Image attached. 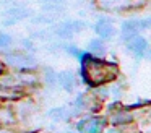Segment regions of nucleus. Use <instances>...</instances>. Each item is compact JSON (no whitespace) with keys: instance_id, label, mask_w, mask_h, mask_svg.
Returning <instances> with one entry per match:
<instances>
[{"instance_id":"nucleus-1","label":"nucleus","mask_w":151,"mask_h":133,"mask_svg":"<svg viewBox=\"0 0 151 133\" xmlns=\"http://www.w3.org/2000/svg\"><path fill=\"white\" fill-rule=\"evenodd\" d=\"M119 65L114 62L102 60L91 54L81 55V76L91 88H99L107 83H112L119 78Z\"/></svg>"},{"instance_id":"nucleus-2","label":"nucleus","mask_w":151,"mask_h":133,"mask_svg":"<svg viewBox=\"0 0 151 133\" xmlns=\"http://www.w3.org/2000/svg\"><path fill=\"white\" fill-rule=\"evenodd\" d=\"M125 45H127V52L133 57L140 58V57H145L150 49V42H148L146 37H143L141 34H137V36H132V37L125 39Z\"/></svg>"},{"instance_id":"nucleus-3","label":"nucleus","mask_w":151,"mask_h":133,"mask_svg":"<svg viewBox=\"0 0 151 133\" xmlns=\"http://www.w3.org/2000/svg\"><path fill=\"white\" fill-rule=\"evenodd\" d=\"M104 127H106V119L99 115L86 117V119L80 120L76 123V130L80 133H102Z\"/></svg>"},{"instance_id":"nucleus-4","label":"nucleus","mask_w":151,"mask_h":133,"mask_svg":"<svg viewBox=\"0 0 151 133\" xmlns=\"http://www.w3.org/2000/svg\"><path fill=\"white\" fill-rule=\"evenodd\" d=\"M94 31H96V34H98V37L104 39V41H109V39H112L117 34V29H115L114 23H112V19L107 18V16H101V18L96 21Z\"/></svg>"},{"instance_id":"nucleus-5","label":"nucleus","mask_w":151,"mask_h":133,"mask_svg":"<svg viewBox=\"0 0 151 133\" xmlns=\"http://www.w3.org/2000/svg\"><path fill=\"white\" fill-rule=\"evenodd\" d=\"M98 8L102 12H125V10L132 8V0H96Z\"/></svg>"},{"instance_id":"nucleus-6","label":"nucleus","mask_w":151,"mask_h":133,"mask_svg":"<svg viewBox=\"0 0 151 133\" xmlns=\"http://www.w3.org/2000/svg\"><path fill=\"white\" fill-rule=\"evenodd\" d=\"M143 31H145L143 18H130V19H125V21L122 23V36H124V39L137 36Z\"/></svg>"},{"instance_id":"nucleus-7","label":"nucleus","mask_w":151,"mask_h":133,"mask_svg":"<svg viewBox=\"0 0 151 133\" xmlns=\"http://www.w3.org/2000/svg\"><path fill=\"white\" fill-rule=\"evenodd\" d=\"M85 28V23L81 21H68V23H62V24L57 28V34L62 36V37H70L75 32H80Z\"/></svg>"},{"instance_id":"nucleus-8","label":"nucleus","mask_w":151,"mask_h":133,"mask_svg":"<svg viewBox=\"0 0 151 133\" xmlns=\"http://www.w3.org/2000/svg\"><path fill=\"white\" fill-rule=\"evenodd\" d=\"M106 52H107V47H106V41L101 37H94L89 41L88 44V54L94 55V57H102V55H106Z\"/></svg>"},{"instance_id":"nucleus-9","label":"nucleus","mask_w":151,"mask_h":133,"mask_svg":"<svg viewBox=\"0 0 151 133\" xmlns=\"http://www.w3.org/2000/svg\"><path fill=\"white\" fill-rule=\"evenodd\" d=\"M132 114L130 112H127V110H117V112H114L112 114V117H111V120H112V123H115V125H122V123H128V122H132Z\"/></svg>"},{"instance_id":"nucleus-10","label":"nucleus","mask_w":151,"mask_h":133,"mask_svg":"<svg viewBox=\"0 0 151 133\" xmlns=\"http://www.w3.org/2000/svg\"><path fill=\"white\" fill-rule=\"evenodd\" d=\"M59 81L67 91H72L73 83H75V76H73V73H70V71H63V73L59 75Z\"/></svg>"},{"instance_id":"nucleus-11","label":"nucleus","mask_w":151,"mask_h":133,"mask_svg":"<svg viewBox=\"0 0 151 133\" xmlns=\"http://www.w3.org/2000/svg\"><path fill=\"white\" fill-rule=\"evenodd\" d=\"M41 3H42V6L46 10H49V12H57V10H60L63 5H65V0H41Z\"/></svg>"},{"instance_id":"nucleus-12","label":"nucleus","mask_w":151,"mask_h":133,"mask_svg":"<svg viewBox=\"0 0 151 133\" xmlns=\"http://www.w3.org/2000/svg\"><path fill=\"white\" fill-rule=\"evenodd\" d=\"M12 42H13V39H12L10 36L0 31V49H7V47H10Z\"/></svg>"},{"instance_id":"nucleus-13","label":"nucleus","mask_w":151,"mask_h":133,"mask_svg":"<svg viewBox=\"0 0 151 133\" xmlns=\"http://www.w3.org/2000/svg\"><path fill=\"white\" fill-rule=\"evenodd\" d=\"M145 57H148V58H151V49H148V52H146V55Z\"/></svg>"}]
</instances>
